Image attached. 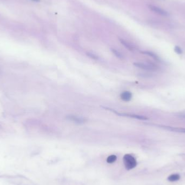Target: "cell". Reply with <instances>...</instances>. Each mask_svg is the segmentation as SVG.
<instances>
[{
  "label": "cell",
  "instance_id": "2e32d148",
  "mask_svg": "<svg viewBox=\"0 0 185 185\" xmlns=\"http://www.w3.org/2000/svg\"><path fill=\"white\" fill-rule=\"evenodd\" d=\"M32 1H35V2H39V1H40V0H32Z\"/></svg>",
  "mask_w": 185,
  "mask_h": 185
},
{
  "label": "cell",
  "instance_id": "9a60e30c",
  "mask_svg": "<svg viewBox=\"0 0 185 185\" xmlns=\"http://www.w3.org/2000/svg\"><path fill=\"white\" fill-rule=\"evenodd\" d=\"M180 118L181 119H185V113L184 114H181L180 115H178Z\"/></svg>",
  "mask_w": 185,
  "mask_h": 185
},
{
  "label": "cell",
  "instance_id": "8fae6325",
  "mask_svg": "<svg viewBox=\"0 0 185 185\" xmlns=\"http://www.w3.org/2000/svg\"><path fill=\"white\" fill-rule=\"evenodd\" d=\"M111 51L112 52V53L117 57V58H118L119 59H122L123 58V55H122V54L120 53L119 51H117V50L112 48L111 49Z\"/></svg>",
  "mask_w": 185,
  "mask_h": 185
},
{
  "label": "cell",
  "instance_id": "5b68a950",
  "mask_svg": "<svg viewBox=\"0 0 185 185\" xmlns=\"http://www.w3.org/2000/svg\"><path fill=\"white\" fill-rule=\"evenodd\" d=\"M121 98L124 101H129L132 98V94L128 91H124L121 94Z\"/></svg>",
  "mask_w": 185,
  "mask_h": 185
},
{
  "label": "cell",
  "instance_id": "277c9868",
  "mask_svg": "<svg viewBox=\"0 0 185 185\" xmlns=\"http://www.w3.org/2000/svg\"><path fill=\"white\" fill-rule=\"evenodd\" d=\"M66 118L76 123H83L86 121V120L85 119L74 115H68L66 117Z\"/></svg>",
  "mask_w": 185,
  "mask_h": 185
},
{
  "label": "cell",
  "instance_id": "ba28073f",
  "mask_svg": "<svg viewBox=\"0 0 185 185\" xmlns=\"http://www.w3.org/2000/svg\"><path fill=\"white\" fill-rule=\"evenodd\" d=\"M180 176L179 174H172L170 175L168 177V180L169 181H171V182H173V181H177L180 179Z\"/></svg>",
  "mask_w": 185,
  "mask_h": 185
},
{
  "label": "cell",
  "instance_id": "6da1fadb",
  "mask_svg": "<svg viewBox=\"0 0 185 185\" xmlns=\"http://www.w3.org/2000/svg\"><path fill=\"white\" fill-rule=\"evenodd\" d=\"M123 161L124 166L128 170L133 169L136 166V159L130 154H126L123 157Z\"/></svg>",
  "mask_w": 185,
  "mask_h": 185
},
{
  "label": "cell",
  "instance_id": "3957f363",
  "mask_svg": "<svg viewBox=\"0 0 185 185\" xmlns=\"http://www.w3.org/2000/svg\"><path fill=\"white\" fill-rule=\"evenodd\" d=\"M149 7L150 8V9L151 11H152L153 12L157 13V14L161 15L162 16H167L168 15V14L167 12H166L164 10L161 9L157 7L154 6H152V5H150L149 6Z\"/></svg>",
  "mask_w": 185,
  "mask_h": 185
},
{
  "label": "cell",
  "instance_id": "7c38bea8",
  "mask_svg": "<svg viewBox=\"0 0 185 185\" xmlns=\"http://www.w3.org/2000/svg\"><path fill=\"white\" fill-rule=\"evenodd\" d=\"M142 53H144V54H146V55H149L151 57H152V58L154 59L159 60V58H158L157 56L155 54H154V53H153L152 52H143Z\"/></svg>",
  "mask_w": 185,
  "mask_h": 185
},
{
  "label": "cell",
  "instance_id": "9c48e42d",
  "mask_svg": "<svg viewBox=\"0 0 185 185\" xmlns=\"http://www.w3.org/2000/svg\"><path fill=\"white\" fill-rule=\"evenodd\" d=\"M123 115L129 116V117H133V118H135V119H139V120H147V117H144V116L137 115H134V114H126V115L123 114Z\"/></svg>",
  "mask_w": 185,
  "mask_h": 185
},
{
  "label": "cell",
  "instance_id": "8992f818",
  "mask_svg": "<svg viewBox=\"0 0 185 185\" xmlns=\"http://www.w3.org/2000/svg\"><path fill=\"white\" fill-rule=\"evenodd\" d=\"M163 128H164L167 129V130L171 131V132L185 133V128H184L173 127H163Z\"/></svg>",
  "mask_w": 185,
  "mask_h": 185
},
{
  "label": "cell",
  "instance_id": "30bf717a",
  "mask_svg": "<svg viewBox=\"0 0 185 185\" xmlns=\"http://www.w3.org/2000/svg\"><path fill=\"white\" fill-rule=\"evenodd\" d=\"M116 156L115 155H111L109 156L107 159V162L108 163H112L115 162L116 160Z\"/></svg>",
  "mask_w": 185,
  "mask_h": 185
},
{
  "label": "cell",
  "instance_id": "52a82bcc",
  "mask_svg": "<svg viewBox=\"0 0 185 185\" xmlns=\"http://www.w3.org/2000/svg\"><path fill=\"white\" fill-rule=\"evenodd\" d=\"M119 40L120 42L121 43V44L123 45L124 47H126V48H127L128 49H129L130 50H133V47L132 45H131V44H130V43L126 41V40H124L123 39H119Z\"/></svg>",
  "mask_w": 185,
  "mask_h": 185
},
{
  "label": "cell",
  "instance_id": "4fadbf2b",
  "mask_svg": "<svg viewBox=\"0 0 185 185\" xmlns=\"http://www.w3.org/2000/svg\"><path fill=\"white\" fill-rule=\"evenodd\" d=\"M87 55H88V56H89L90 58L92 59H97V56L94 54H93V53H87Z\"/></svg>",
  "mask_w": 185,
  "mask_h": 185
},
{
  "label": "cell",
  "instance_id": "7a4b0ae2",
  "mask_svg": "<svg viewBox=\"0 0 185 185\" xmlns=\"http://www.w3.org/2000/svg\"><path fill=\"white\" fill-rule=\"evenodd\" d=\"M134 65L137 67V68L146 70H149V71H154V70H156L157 69V67L152 63L135 62L134 63Z\"/></svg>",
  "mask_w": 185,
  "mask_h": 185
},
{
  "label": "cell",
  "instance_id": "5bb4252c",
  "mask_svg": "<svg viewBox=\"0 0 185 185\" xmlns=\"http://www.w3.org/2000/svg\"><path fill=\"white\" fill-rule=\"evenodd\" d=\"M175 51L177 54H180L182 53V50H181V48H179V47H175Z\"/></svg>",
  "mask_w": 185,
  "mask_h": 185
}]
</instances>
